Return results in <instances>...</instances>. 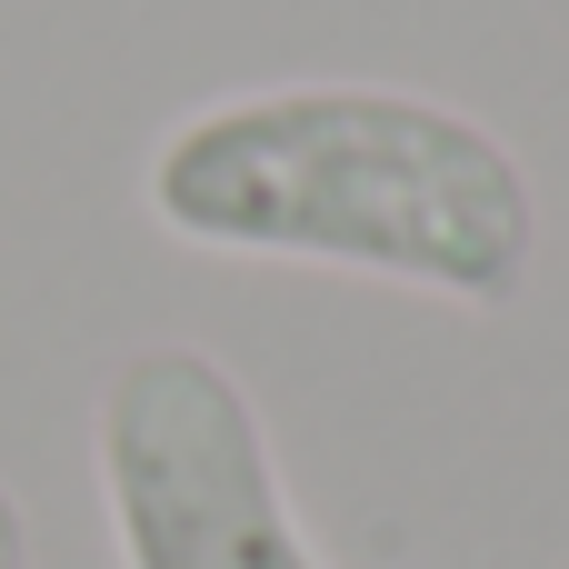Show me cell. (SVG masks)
I'll return each mask as SVG.
<instances>
[{"label": "cell", "instance_id": "1", "mask_svg": "<svg viewBox=\"0 0 569 569\" xmlns=\"http://www.w3.org/2000/svg\"><path fill=\"white\" fill-rule=\"evenodd\" d=\"M140 200L190 250L360 270L450 310H510L540 270V190L520 150L450 100L380 80L200 100L150 140Z\"/></svg>", "mask_w": 569, "mask_h": 569}, {"label": "cell", "instance_id": "2", "mask_svg": "<svg viewBox=\"0 0 569 569\" xmlns=\"http://www.w3.org/2000/svg\"><path fill=\"white\" fill-rule=\"evenodd\" d=\"M90 450L120 569H320L240 370L200 340L130 350L100 380Z\"/></svg>", "mask_w": 569, "mask_h": 569}, {"label": "cell", "instance_id": "3", "mask_svg": "<svg viewBox=\"0 0 569 569\" xmlns=\"http://www.w3.org/2000/svg\"><path fill=\"white\" fill-rule=\"evenodd\" d=\"M0 569H30V510L10 500V480H0Z\"/></svg>", "mask_w": 569, "mask_h": 569}]
</instances>
